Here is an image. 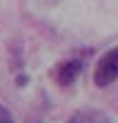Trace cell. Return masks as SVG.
Here are the masks:
<instances>
[{"label":"cell","instance_id":"obj_1","mask_svg":"<svg viewBox=\"0 0 118 123\" xmlns=\"http://www.w3.org/2000/svg\"><path fill=\"white\" fill-rule=\"evenodd\" d=\"M116 80H118V46L106 51L94 68V85L96 87H108Z\"/></svg>","mask_w":118,"mask_h":123},{"label":"cell","instance_id":"obj_4","mask_svg":"<svg viewBox=\"0 0 118 123\" xmlns=\"http://www.w3.org/2000/svg\"><path fill=\"white\" fill-rule=\"evenodd\" d=\"M0 123H15V118H12L10 109H7V106H3V104H0Z\"/></svg>","mask_w":118,"mask_h":123},{"label":"cell","instance_id":"obj_3","mask_svg":"<svg viewBox=\"0 0 118 123\" xmlns=\"http://www.w3.org/2000/svg\"><path fill=\"white\" fill-rule=\"evenodd\" d=\"M68 123H111V121L106 113H101L96 109H82V111H75Z\"/></svg>","mask_w":118,"mask_h":123},{"label":"cell","instance_id":"obj_2","mask_svg":"<svg viewBox=\"0 0 118 123\" xmlns=\"http://www.w3.org/2000/svg\"><path fill=\"white\" fill-rule=\"evenodd\" d=\"M82 70H84V55H75V58L63 60L53 70V80L58 87H72L77 82V77L82 75Z\"/></svg>","mask_w":118,"mask_h":123}]
</instances>
